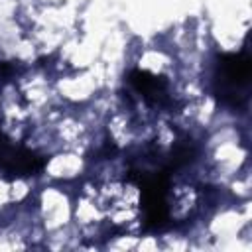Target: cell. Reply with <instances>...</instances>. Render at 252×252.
Listing matches in <instances>:
<instances>
[{"mask_svg":"<svg viewBox=\"0 0 252 252\" xmlns=\"http://www.w3.org/2000/svg\"><path fill=\"white\" fill-rule=\"evenodd\" d=\"M217 94L228 106H240L248 96L250 59L242 53H224L217 63Z\"/></svg>","mask_w":252,"mask_h":252,"instance_id":"1","label":"cell"},{"mask_svg":"<svg viewBox=\"0 0 252 252\" xmlns=\"http://www.w3.org/2000/svg\"><path fill=\"white\" fill-rule=\"evenodd\" d=\"M45 159L37 154L10 144V140L0 132V167L14 175H32L43 167Z\"/></svg>","mask_w":252,"mask_h":252,"instance_id":"2","label":"cell"},{"mask_svg":"<svg viewBox=\"0 0 252 252\" xmlns=\"http://www.w3.org/2000/svg\"><path fill=\"white\" fill-rule=\"evenodd\" d=\"M128 83L134 87V91L150 104H167L171 100L169 96V91H167V83L161 79V77H156L148 71H132L128 75Z\"/></svg>","mask_w":252,"mask_h":252,"instance_id":"3","label":"cell"}]
</instances>
